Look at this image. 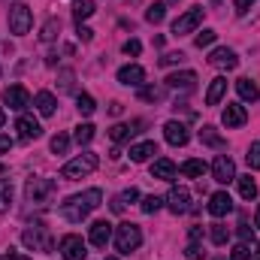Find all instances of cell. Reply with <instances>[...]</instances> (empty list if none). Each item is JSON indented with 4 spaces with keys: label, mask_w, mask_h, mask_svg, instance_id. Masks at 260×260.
Returning <instances> with one entry per match:
<instances>
[{
    "label": "cell",
    "mask_w": 260,
    "mask_h": 260,
    "mask_svg": "<svg viewBox=\"0 0 260 260\" xmlns=\"http://www.w3.org/2000/svg\"><path fill=\"white\" fill-rule=\"evenodd\" d=\"M100 203H103V191H100V188H88V191H82V194L70 197L64 206H61V215H64L70 224H82Z\"/></svg>",
    "instance_id": "1"
},
{
    "label": "cell",
    "mask_w": 260,
    "mask_h": 260,
    "mask_svg": "<svg viewBox=\"0 0 260 260\" xmlns=\"http://www.w3.org/2000/svg\"><path fill=\"white\" fill-rule=\"evenodd\" d=\"M97 164H100V157H97L94 151H82L79 157H73L70 164H64V170H61V179H67V182L85 179L88 173H94V170H97Z\"/></svg>",
    "instance_id": "2"
},
{
    "label": "cell",
    "mask_w": 260,
    "mask_h": 260,
    "mask_svg": "<svg viewBox=\"0 0 260 260\" xmlns=\"http://www.w3.org/2000/svg\"><path fill=\"white\" fill-rule=\"evenodd\" d=\"M52 194H55V182L46 179V176H30L27 185H24L27 203H37V206H46V203L52 200Z\"/></svg>",
    "instance_id": "3"
},
{
    "label": "cell",
    "mask_w": 260,
    "mask_h": 260,
    "mask_svg": "<svg viewBox=\"0 0 260 260\" xmlns=\"http://www.w3.org/2000/svg\"><path fill=\"white\" fill-rule=\"evenodd\" d=\"M139 245H142V230H139L133 221H124V224L115 227V248H118L121 254L136 251Z\"/></svg>",
    "instance_id": "4"
},
{
    "label": "cell",
    "mask_w": 260,
    "mask_h": 260,
    "mask_svg": "<svg viewBox=\"0 0 260 260\" xmlns=\"http://www.w3.org/2000/svg\"><path fill=\"white\" fill-rule=\"evenodd\" d=\"M21 242H24L30 251H52V248H55V245H52V236H49V230H46L43 224L27 227V230L21 233Z\"/></svg>",
    "instance_id": "5"
},
{
    "label": "cell",
    "mask_w": 260,
    "mask_h": 260,
    "mask_svg": "<svg viewBox=\"0 0 260 260\" xmlns=\"http://www.w3.org/2000/svg\"><path fill=\"white\" fill-rule=\"evenodd\" d=\"M30 24H34L30 6H24V3H15V6L9 9V30H12L15 37H24V34L30 30Z\"/></svg>",
    "instance_id": "6"
},
{
    "label": "cell",
    "mask_w": 260,
    "mask_h": 260,
    "mask_svg": "<svg viewBox=\"0 0 260 260\" xmlns=\"http://www.w3.org/2000/svg\"><path fill=\"white\" fill-rule=\"evenodd\" d=\"M200 21H203V6H194V9H188L185 15H179V18L173 21V34H176V37L194 34L197 27H200Z\"/></svg>",
    "instance_id": "7"
},
{
    "label": "cell",
    "mask_w": 260,
    "mask_h": 260,
    "mask_svg": "<svg viewBox=\"0 0 260 260\" xmlns=\"http://www.w3.org/2000/svg\"><path fill=\"white\" fill-rule=\"evenodd\" d=\"M85 254H88V245L79 233H67L61 239V257L64 260H85Z\"/></svg>",
    "instance_id": "8"
},
{
    "label": "cell",
    "mask_w": 260,
    "mask_h": 260,
    "mask_svg": "<svg viewBox=\"0 0 260 260\" xmlns=\"http://www.w3.org/2000/svg\"><path fill=\"white\" fill-rule=\"evenodd\" d=\"M212 179H215L218 185L236 182V164H233V157L218 154V157H215V164H212Z\"/></svg>",
    "instance_id": "9"
},
{
    "label": "cell",
    "mask_w": 260,
    "mask_h": 260,
    "mask_svg": "<svg viewBox=\"0 0 260 260\" xmlns=\"http://www.w3.org/2000/svg\"><path fill=\"white\" fill-rule=\"evenodd\" d=\"M3 103H6L9 109H15V112H24V109L30 106V94H27V88H21V85H9V88L3 91Z\"/></svg>",
    "instance_id": "10"
},
{
    "label": "cell",
    "mask_w": 260,
    "mask_h": 260,
    "mask_svg": "<svg viewBox=\"0 0 260 260\" xmlns=\"http://www.w3.org/2000/svg\"><path fill=\"white\" fill-rule=\"evenodd\" d=\"M164 82H167V88H173V91H194L197 88V73L194 70H182V73L167 76Z\"/></svg>",
    "instance_id": "11"
},
{
    "label": "cell",
    "mask_w": 260,
    "mask_h": 260,
    "mask_svg": "<svg viewBox=\"0 0 260 260\" xmlns=\"http://www.w3.org/2000/svg\"><path fill=\"white\" fill-rule=\"evenodd\" d=\"M167 206H170L173 215L188 212V209H191V194H188V188H173V191L167 194Z\"/></svg>",
    "instance_id": "12"
},
{
    "label": "cell",
    "mask_w": 260,
    "mask_h": 260,
    "mask_svg": "<svg viewBox=\"0 0 260 260\" xmlns=\"http://www.w3.org/2000/svg\"><path fill=\"white\" fill-rule=\"evenodd\" d=\"M221 121H224L227 127H242V124L248 121V112H245V106H239V103H227L224 112H221Z\"/></svg>",
    "instance_id": "13"
},
{
    "label": "cell",
    "mask_w": 260,
    "mask_h": 260,
    "mask_svg": "<svg viewBox=\"0 0 260 260\" xmlns=\"http://www.w3.org/2000/svg\"><path fill=\"white\" fill-rule=\"evenodd\" d=\"M233 212V200L227 191H218V194L209 197V215H215V218H224V215H230Z\"/></svg>",
    "instance_id": "14"
},
{
    "label": "cell",
    "mask_w": 260,
    "mask_h": 260,
    "mask_svg": "<svg viewBox=\"0 0 260 260\" xmlns=\"http://www.w3.org/2000/svg\"><path fill=\"white\" fill-rule=\"evenodd\" d=\"M209 64L218 67V70H236V67H239V58H236L233 49H215V52L209 55Z\"/></svg>",
    "instance_id": "15"
},
{
    "label": "cell",
    "mask_w": 260,
    "mask_h": 260,
    "mask_svg": "<svg viewBox=\"0 0 260 260\" xmlns=\"http://www.w3.org/2000/svg\"><path fill=\"white\" fill-rule=\"evenodd\" d=\"M15 130H18V136H21L24 142H30V139H40V136H43L40 121H37V118H30V115H21V118L15 121Z\"/></svg>",
    "instance_id": "16"
},
{
    "label": "cell",
    "mask_w": 260,
    "mask_h": 260,
    "mask_svg": "<svg viewBox=\"0 0 260 260\" xmlns=\"http://www.w3.org/2000/svg\"><path fill=\"white\" fill-rule=\"evenodd\" d=\"M112 239V224L109 221H94L91 224V245L94 248H106Z\"/></svg>",
    "instance_id": "17"
},
{
    "label": "cell",
    "mask_w": 260,
    "mask_h": 260,
    "mask_svg": "<svg viewBox=\"0 0 260 260\" xmlns=\"http://www.w3.org/2000/svg\"><path fill=\"white\" fill-rule=\"evenodd\" d=\"M164 136L170 145H188V127L182 121H167L164 124Z\"/></svg>",
    "instance_id": "18"
},
{
    "label": "cell",
    "mask_w": 260,
    "mask_h": 260,
    "mask_svg": "<svg viewBox=\"0 0 260 260\" xmlns=\"http://www.w3.org/2000/svg\"><path fill=\"white\" fill-rule=\"evenodd\" d=\"M118 82L121 85H130V88H136V85H142L145 82V70L139 64H127L118 70Z\"/></svg>",
    "instance_id": "19"
},
{
    "label": "cell",
    "mask_w": 260,
    "mask_h": 260,
    "mask_svg": "<svg viewBox=\"0 0 260 260\" xmlns=\"http://www.w3.org/2000/svg\"><path fill=\"white\" fill-rule=\"evenodd\" d=\"M151 179H164V182H173L176 179V164L170 157H157L151 164Z\"/></svg>",
    "instance_id": "20"
},
{
    "label": "cell",
    "mask_w": 260,
    "mask_h": 260,
    "mask_svg": "<svg viewBox=\"0 0 260 260\" xmlns=\"http://www.w3.org/2000/svg\"><path fill=\"white\" fill-rule=\"evenodd\" d=\"M151 154H157V145L151 142V139H145V142H136V145H130V160L133 164H145Z\"/></svg>",
    "instance_id": "21"
},
{
    "label": "cell",
    "mask_w": 260,
    "mask_h": 260,
    "mask_svg": "<svg viewBox=\"0 0 260 260\" xmlns=\"http://www.w3.org/2000/svg\"><path fill=\"white\" fill-rule=\"evenodd\" d=\"M224 91H227V79H224V76L212 79V85H209V91H206V106H218L221 97H224Z\"/></svg>",
    "instance_id": "22"
},
{
    "label": "cell",
    "mask_w": 260,
    "mask_h": 260,
    "mask_svg": "<svg viewBox=\"0 0 260 260\" xmlns=\"http://www.w3.org/2000/svg\"><path fill=\"white\" fill-rule=\"evenodd\" d=\"M34 106L40 109V115H55V109H58V100H55V94H49V91H40V94L34 97Z\"/></svg>",
    "instance_id": "23"
},
{
    "label": "cell",
    "mask_w": 260,
    "mask_h": 260,
    "mask_svg": "<svg viewBox=\"0 0 260 260\" xmlns=\"http://www.w3.org/2000/svg\"><path fill=\"white\" fill-rule=\"evenodd\" d=\"M136 127H142V121H133V124H112V127H109V139H112V142H124L133 133H139Z\"/></svg>",
    "instance_id": "24"
},
{
    "label": "cell",
    "mask_w": 260,
    "mask_h": 260,
    "mask_svg": "<svg viewBox=\"0 0 260 260\" xmlns=\"http://www.w3.org/2000/svg\"><path fill=\"white\" fill-rule=\"evenodd\" d=\"M94 12H97V3H94V0H76V3H73V18H76L79 24H82L85 18H91Z\"/></svg>",
    "instance_id": "25"
},
{
    "label": "cell",
    "mask_w": 260,
    "mask_h": 260,
    "mask_svg": "<svg viewBox=\"0 0 260 260\" xmlns=\"http://www.w3.org/2000/svg\"><path fill=\"white\" fill-rule=\"evenodd\" d=\"M236 91H239V97H242L245 103H254V100L260 97L257 85H254L251 79H236Z\"/></svg>",
    "instance_id": "26"
},
{
    "label": "cell",
    "mask_w": 260,
    "mask_h": 260,
    "mask_svg": "<svg viewBox=\"0 0 260 260\" xmlns=\"http://www.w3.org/2000/svg\"><path fill=\"white\" fill-rule=\"evenodd\" d=\"M236 185H239L242 200H254V197H257V182H254L251 176H236Z\"/></svg>",
    "instance_id": "27"
},
{
    "label": "cell",
    "mask_w": 260,
    "mask_h": 260,
    "mask_svg": "<svg viewBox=\"0 0 260 260\" xmlns=\"http://www.w3.org/2000/svg\"><path fill=\"white\" fill-rule=\"evenodd\" d=\"M206 170H209V167H206L203 160H185V164L179 167V173H182V176H191V179H203Z\"/></svg>",
    "instance_id": "28"
},
{
    "label": "cell",
    "mask_w": 260,
    "mask_h": 260,
    "mask_svg": "<svg viewBox=\"0 0 260 260\" xmlns=\"http://www.w3.org/2000/svg\"><path fill=\"white\" fill-rule=\"evenodd\" d=\"M200 142H206V145H215V148H221V145H224V139L218 136V130L212 127V124H203V130H200Z\"/></svg>",
    "instance_id": "29"
},
{
    "label": "cell",
    "mask_w": 260,
    "mask_h": 260,
    "mask_svg": "<svg viewBox=\"0 0 260 260\" xmlns=\"http://www.w3.org/2000/svg\"><path fill=\"white\" fill-rule=\"evenodd\" d=\"M164 15H167V3H151L148 9H145V21H151V24H160L164 21Z\"/></svg>",
    "instance_id": "30"
},
{
    "label": "cell",
    "mask_w": 260,
    "mask_h": 260,
    "mask_svg": "<svg viewBox=\"0 0 260 260\" xmlns=\"http://www.w3.org/2000/svg\"><path fill=\"white\" fill-rule=\"evenodd\" d=\"M58 34H61V21H58V18H49V21L43 24V34H40V40H43V43H52Z\"/></svg>",
    "instance_id": "31"
},
{
    "label": "cell",
    "mask_w": 260,
    "mask_h": 260,
    "mask_svg": "<svg viewBox=\"0 0 260 260\" xmlns=\"http://www.w3.org/2000/svg\"><path fill=\"white\" fill-rule=\"evenodd\" d=\"M9 206H12V185L6 179H0V215L9 212Z\"/></svg>",
    "instance_id": "32"
},
{
    "label": "cell",
    "mask_w": 260,
    "mask_h": 260,
    "mask_svg": "<svg viewBox=\"0 0 260 260\" xmlns=\"http://www.w3.org/2000/svg\"><path fill=\"white\" fill-rule=\"evenodd\" d=\"M76 109H79L82 115H94L97 103H94V97H91V94H79V97H76Z\"/></svg>",
    "instance_id": "33"
},
{
    "label": "cell",
    "mask_w": 260,
    "mask_h": 260,
    "mask_svg": "<svg viewBox=\"0 0 260 260\" xmlns=\"http://www.w3.org/2000/svg\"><path fill=\"white\" fill-rule=\"evenodd\" d=\"M209 233H212V242H215V245H227V239H230V230H227L224 224H212Z\"/></svg>",
    "instance_id": "34"
},
{
    "label": "cell",
    "mask_w": 260,
    "mask_h": 260,
    "mask_svg": "<svg viewBox=\"0 0 260 260\" xmlns=\"http://www.w3.org/2000/svg\"><path fill=\"white\" fill-rule=\"evenodd\" d=\"M160 206H164V200H160V197H154V194H151V197H142V203H139V209H142L145 215H154Z\"/></svg>",
    "instance_id": "35"
},
{
    "label": "cell",
    "mask_w": 260,
    "mask_h": 260,
    "mask_svg": "<svg viewBox=\"0 0 260 260\" xmlns=\"http://www.w3.org/2000/svg\"><path fill=\"white\" fill-rule=\"evenodd\" d=\"M91 139H94V124H79L76 127V142L79 145H88Z\"/></svg>",
    "instance_id": "36"
},
{
    "label": "cell",
    "mask_w": 260,
    "mask_h": 260,
    "mask_svg": "<svg viewBox=\"0 0 260 260\" xmlns=\"http://www.w3.org/2000/svg\"><path fill=\"white\" fill-rule=\"evenodd\" d=\"M245 160H248V167H251V170H260V142H251V145H248Z\"/></svg>",
    "instance_id": "37"
},
{
    "label": "cell",
    "mask_w": 260,
    "mask_h": 260,
    "mask_svg": "<svg viewBox=\"0 0 260 260\" xmlns=\"http://www.w3.org/2000/svg\"><path fill=\"white\" fill-rule=\"evenodd\" d=\"M215 37H218L215 30H203V34H197V37H194V46H197V49H206V46H212V43H215Z\"/></svg>",
    "instance_id": "38"
},
{
    "label": "cell",
    "mask_w": 260,
    "mask_h": 260,
    "mask_svg": "<svg viewBox=\"0 0 260 260\" xmlns=\"http://www.w3.org/2000/svg\"><path fill=\"white\" fill-rule=\"evenodd\" d=\"M67 148H70V139H67L64 133H55V136H52V151H55V154H64Z\"/></svg>",
    "instance_id": "39"
},
{
    "label": "cell",
    "mask_w": 260,
    "mask_h": 260,
    "mask_svg": "<svg viewBox=\"0 0 260 260\" xmlns=\"http://www.w3.org/2000/svg\"><path fill=\"white\" fill-rule=\"evenodd\" d=\"M230 260H251V248H248V242H239V245L230 251Z\"/></svg>",
    "instance_id": "40"
},
{
    "label": "cell",
    "mask_w": 260,
    "mask_h": 260,
    "mask_svg": "<svg viewBox=\"0 0 260 260\" xmlns=\"http://www.w3.org/2000/svg\"><path fill=\"white\" fill-rule=\"evenodd\" d=\"M185 61V52H170L160 58V67H173V64H182Z\"/></svg>",
    "instance_id": "41"
},
{
    "label": "cell",
    "mask_w": 260,
    "mask_h": 260,
    "mask_svg": "<svg viewBox=\"0 0 260 260\" xmlns=\"http://www.w3.org/2000/svg\"><path fill=\"white\" fill-rule=\"evenodd\" d=\"M185 257H188V260H203V257H206V251H203L197 242H191V245L185 248Z\"/></svg>",
    "instance_id": "42"
},
{
    "label": "cell",
    "mask_w": 260,
    "mask_h": 260,
    "mask_svg": "<svg viewBox=\"0 0 260 260\" xmlns=\"http://www.w3.org/2000/svg\"><path fill=\"white\" fill-rule=\"evenodd\" d=\"M139 52H142V43H139V40H127V43H124V55H133V58H136Z\"/></svg>",
    "instance_id": "43"
},
{
    "label": "cell",
    "mask_w": 260,
    "mask_h": 260,
    "mask_svg": "<svg viewBox=\"0 0 260 260\" xmlns=\"http://www.w3.org/2000/svg\"><path fill=\"white\" fill-rule=\"evenodd\" d=\"M139 97L154 103V100H160V91H157V88H142V91H139Z\"/></svg>",
    "instance_id": "44"
},
{
    "label": "cell",
    "mask_w": 260,
    "mask_h": 260,
    "mask_svg": "<svg viewBox=\"0 0 260 260\" xmlns=\"http://www.w3.org/2000/svg\"><path fill=\"white\" fill-rule=\"evenodd\" d=\"M79 40H82V43H91V40H94V30L85 27V24H79Z\"/></svg>",
    "instance_id": "45"
},
{
    "label": "cell",
    "mask_w": 260,
    "mask_h": 260,
    "mask_svg": "<svg viewBox=\"0 0 260 260\" xmlns=\"http://www.w3.org/2000/svg\"><path fill=\"white\" fill-rule=\"evenodd\" d=\"M251 3H254V0H236V3H233V9H236L239 15H245V12L251 9Z\"/></svg>",
    "instance_id": "46"
},
{
    "label": "cell",
    "mask_w": 260,
    "mask_h": 260,
    "mask_svg": "<svg viewBox=\"0 0 260 260\" xmlns=\"http://www.w3.org/2000/svg\"><path fill=\"white\" fill-rule=\"evenodd\" d=\"M251 236H254V233H251V227H248V224H239V239H242V242H248Z\"/></svg>",
    "instance_id": "47"
},
{
    "label": "cell",
    "mask_w": 260,
    "mask_h": 260,
    "mask_svg": "<svg viewBox=\"0 0 260 260\" xmlns=\"http://www.w3.org/2000/svg\"><path fill=\"white\" fill-rule=\"evenodd\" d=\"M61 79H64V82H61V88H64V91H70V88H73V73H70V70H64V73H61Z\"/></svg>",
    "instance_id": "48"
},
{
    "label": "cell",
    "mask_w": 260,
    "mask_h": 260,
    "mask_svg": "<svg viewBox=\"0 0 260 260\" xmlns=\"http://www.w3.org/2000/svg\"><path fill=\"white\" fill-rule=\"evenodd\" d=\"M121 200H124V203H133V200H139V191H136V188H127V191L121 194Z\"/></svg>",
    "instance_id": "49"
},
{
    "label": "cell",
    "mask_w": 260,
    "mask_h": 260,
    "mask_svg": "<svg viewBox=\"0 0 260 260\" xmlns=\"http://www.w3.org/2000/svg\"><path fill=\"white\" fill-rule=\"evenodd\" d=\"M9 148H12V139L0 133V154H3V151H9Z\"/></svg>",
    "instance_id": "50"
},
{
    "label": "cell",
    "mask_w": 260,
    "mask_h": 260,
    "mask_svg": "<svg viewBox=\"0 0 260 260\" xmlns=\"http://www.w3.org/2000/svg\"><path fill=\"white\" fill-rule=\"evenodd\" d=\"M112 212H124V200H121V197L112 200Z\"/></svg>",
    "instance_id": "51"
},
{
    "label": "cell",
    "mask_w": 260,
    "mask_h": 260,
    "mask_svg": "<svg viewBox=\"0 0 260 260\" xmlns=\"http://www.w3.org/2000/svg\"><path fill=\"white\" fill-rule=\"evenodd\" d=\"M121 112H124V106H121V103H112V106H109V115H121Z\"/></svg>",
    "instance_id": "52"
},
{
    "label": "cell",
    "mask_w": 260,
    "mask_h": 260,
    "mask_svg": "<svg viewBox=\"0 0 260 260\" xmlns=\"http://www.w3.org/2000/svg\"><path fill=\"white\" fill-rule=\"evenodd\" d=\"M200 236H203V230H200V227H191V242H197Z\"/></svg>",
    "instance_id": "53"
},
{
    "label": "cell",
    "mask_w": 260,
    "mask_h": 260,
    "mask_svg": "<svg viewBox=\"0 0 260 260\" xmlns=\"http://www.w3.org/2000/svg\"><path fill=\"white\" fill-rule=\"evenodd\" d=\"M254 224L260 227V206H257V212H254Z\"/></svg>",
    "instance_id": "54"
},
{
    "label": "cell",
    "mask_w": 260,
    "mask_h": 260,
    "mask_svg": "<svg viewBox=\"0 0 260 260\" xmlns=\"http://www.w3.org/2000/svg\"><path fill=\"white\" fill-rule=\"evenodd\" d=\"M3 121H6V112H3V109H0V127H3Z\"/></svg>",
    "instance_id": "55"
},
{
    "label": "cell",
    "mask_w": 260,
    "mask_h": 260,
    "mask_svg": "<svg viewBox=\"0 0 260 260\" xmlns=\"http://www.w3.org/2000/svg\"><path fill=\"white\" fill-rule=\"evenodd\" d=\"M257 257H260V242H257Z\"/></svg>",
    "instance_id": "56"
},
{
    "label": "cell",
    "mask_w": 260,
    "mask_h": 260,
    "mask_svg": "<svg viewBox=\"0 0 260 260\" xmlns=\"http://www.w3.org/2000/svg\"><path fill=\"white\" fill-rule=\"evenodd\" d=\"M106 260H118V257H106Z\"/></svg>",
    "instance_id": "57"
},
{
    "label": "cell",
    "mask_w": 260,
    "mask_h": 260,
    "mask_svg": "<svg viewBox=\"0 0 260 260\" xmlns=\"http://www.w3.org/2000/svg\"><path fill=\"white\" fill-rule=\"evenodd\" d=\"M167 3H176V0H167Z\"/></svg>",
    "instance_id": "58"
}]
</instances>
